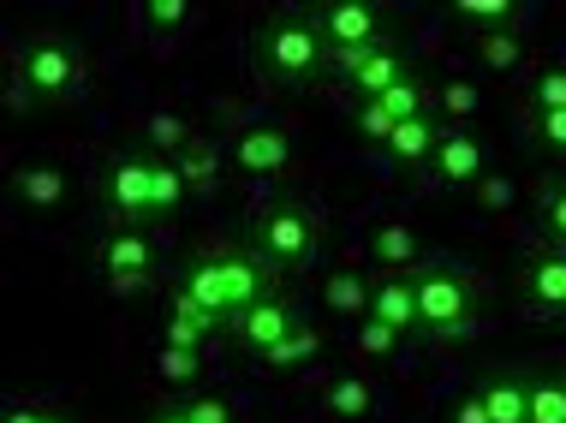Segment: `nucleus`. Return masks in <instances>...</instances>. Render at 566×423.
<instances>
[{
    "label": "nucleus",
    "instance_id": "obj_30",
    "mask_svg": "<svg viewBox=\"0 0 566 423\" xmlns=\"http://www.w3.org/2000/svg\"><path fill=\"white\" fill-rule=\"evenodd\" d=\"M174 161H179V173H186L191 191H209V186H216V173H221V161H216V149H209V144H191L186 156H174Z\"/></svg>",
    "mask_w": 566,
    "mask_h": 423
},
{
    "label": "nucleus",
    "instance_id": "obj_8",
    "mask_svg": "<svg viewBox=\"0 0 566 423\" xmlns=\"http://www.w3.org/2000/svg\"><path fill=\"white\" fill-rule=\"evenodd\" d=\"M298 328H304V316H298L293 298H281V293L256 298L251 310H239V316H233V340H239L251 358H269L274 346H281V340H293Z\"/></svg>",
    "mask_w": 566,
    "mask_h": 423
},
{
    "label": "nucleus",
    "instance_id": "obj_42",
    "mask_svg": "<svg viewBox=\"0 0 566 423\" xmlns=\"http://www.w3.org/2000/svg\"><path fill=\"white\" fill-rule=\"evenodd\" d=\"M144 286H149V281H132V275H119V281H108V293H114V298H137Z\"/></svg>",
    "mask_w": 566,
    "mask_h": 423
},
{
    "label": "nucleus",
    "instance_id": "obj_1",
    "mask_svg": "<svg viewBox=\"0 0 566 423\" xmlns=\"http://www.w3.org/2000/svg\"><path fill=\"white\" fill-rule=\"evenodd\" d=\"M174 293H186L216 328L221 322L233 328L239 310H251L256 298L274 293V268L256 251H203V256L186 263V275H179Z\"/></svg>",
    "mask_w": 566,
    "mask_h": 423
},
{
    "label": "nucleus",
    "instance_id": "obj_26",
    "mask_svg": "<svg viewBox=\"0 0 566 423\" xmlns=\"http://www.w3.org/2000/svg\"><path fill=\"white\" fill-rule=\"evenodd\" d=\"M531 423H566V376H531Z\"/></svg>",
    "mask_w": 566,
    "mask_h": 423
},
{
    "label": "nucleus",
    "instance_id": "obj_22",
    "mask_svg": "<svg viewBox=\"0 0 566 423\" xmlns=\"http://www.w3.org/2000/svg\"><path fill=\"white\" fill-rule=\"evenodd\" d=\"M478 60L495 78H513V72L525 66V42H518L513 30H478Z\"/></svg>",
    "mask_w": 566,
    "mask_h": 423
},
{
    "label": "nucleus",
    "instance_id": "obj_19",
    "mask_svg": "<svg viewBox=\"0 0 566 423\" xmlns=\"http://www.w3.org/2000/svg\"><path fill=\"white\" fill-rule=\"evenodd\" d=\"M323 412L328 417H340V423H370L376 412V388H370V376H334V388L323 394Z\"/></svg>",
    "mask_w": 566,
    "mask_h": 423
},
{
    "label": "nucleus",
    "instance_id": "obj_9",
    "mask_svg": "<svg viewBox=\"0 0 566 423\" xmlns=\"http://www.w3.org/2000/svg\"><path fill=\"white\" fill-rule=\"evenodd\" d=\"M430 173H436L448 191H478L483 179H489V149H483V138H478L471 126H448V131H441V144H436Z\"/></svg>",
    "mask_w": 566,
    "mask_h": 423
},
{
    "label": "nucleus",
    "instance_id": "obj_43",
    "mask_svg": "<svg viewBox=\"0 0 566 423\" xmlns=\"http://www.w3.org/2000/svg\"><path fill=\"white\" fill-rule=\"evenodd\" d=\"M149 423H191V417H186V405H167V412H156Z\"/></svg>",
    "mask_w": 566,
    "mask_h": 423
},
{
    "label": "nucleus",
    "instance_id": "obj_20",
    "mask_svg": "<svg viewBox=\"0 0 566 423\" xmlns=\"http://www.w3.org/2000/svg\"><path fill=\"white\" fill-rule=\"evenodd\" d=\"M370 298H376V286L358 275V268H334V275L323 281V305L334 310V316H370Z\"/></svg>",
    "mask_w": 566,
    "mask_h": 423
},
{
    "label": "nucleus",
    "instance_id": "obj_10",
    "mask_svg": "<svg viewBox=\"0 0 566 423\" xmlns=\"http://www.w3.org/2000/svg\"><path fill=\"white\" fill-rule=\"evenodd\" d=\"M149 186H156V156H114V168H108V209L119 215V226L156 221V215H149Z\"/></svg>",
    "mask_w": 566,
    "mask_h": 423
},
{
    "label": "nucleus",
    "instance_id": "obj_13",
    "mask_svg": "<svg viewBox=\"0 0 566 423\" xmlns=\"http://www.w3.org/2000/svg\"><path fill=\"white\" fill-rule=\"evenodd\" d=\"M471 394L483 400L489 423H531V376L518 370H483L471 382Z\"/></svg>",
    "mask_w": 566,
    "mask_h": 423
},
{
    "label": "nucleus",
    "instance_id": "obj_38",
    "mask_svg": "<svg viewBox=\"0 0 566 423\" xmlns=\"http://www.w3.org/2000/svg\"><path fill=\"white\" fill-rule=\"evenodd\" d=\"M179 405H186V417H191V423H233V412H227V400H221V394H186Z\"/></svg>",
    "mask_w": 566,
    "mask_h": 423
},
{
    "label": "nucleus",
    "instance_id": "obj_25",
    "mask_svg": "<svg viewBox=\"0 0 566 423\" xmlns=\"http://www.w3.org/2000/svg\"><path fill=\"white\" fill-rule=\"evenodd\" d=\"M346 126H352V138H358V144H381V149H388V138L400 131V119H388V108L370 96V102H352Z\"/></svg>",
    "mask_w": 566,
    "mask_h": 423
},
{
    "label": "nucleus",
    "instance_id": "obj_15",
    "mask_svg": "<svg viewBox=\"0 0 566 423\" xmlns=\"http://www.w3.org/2000/svg\"><path fill=\"white\" fill-rule=\"evenodd\" d=\"M441 131H448V126H441L436 114H418V119H406V126L388 138V156H394V168H400V173H423V168L436 161V144H441Z\"/></svg>",
    "mask_w": 566,
    "mask_h": 423
},
{
    "label": "nucleus",
    "instance_id": "obj_35",
    "mask_svg": "<svg viewBox=\"0 0 566 423\" xmlns=\"http://www.w3.org/2000/svg\"><path fill=\"white\" fill-rule=\"evenodd\" d=\"M394 346H400V328L376 322V316H364V322H358V352L364 358H394Z\"/></svg>",
    "mask_w": 566,
    "mask_h": 423
},
{
    "label": "nucleus",
    "instance_id": "obj_12",
    "mask_svg": "<svg viewBox=\"0 0 566 423\" xmlns=\"http://www.w3.org/2000/svg\"><path fill=\"white\" fill-rule=\"evenodd\" d=\"M233 168L244 179H274L293 168V138H286L281 126H251L233 138Z\"/></svg>",
    "mask_w": 566,
    "mask_h": 423
},
{
    "label": "nucleus",
    "instance_id": "obj_32",
    "mask_svg": "<svg viewBox=\"0 0 566 423\" xmlns=\"http://www.w3.org/2000/svg\"><path fill=\"white\" fill-rule=\"evenodd\" d=\"M441 114H448V126H465V119L478 114V84L448 78V84H441Z\"/></svg>",
    "mask_w": 566,
    "mask_h": 423
},
{
    "label": "nucleus",
    "instance_id": "obj_39",
    "mask_svg": "<svg viewBox=\"0 0 566 423\" xmlns=\"http://www.w3.org/2000/svg\"><path fill=\"white\" fill-rule=\"evenodd\" d=\"M478 203H483V209H507V203H513V179H495V173H489L483 186H478Z\"/></svg>",
    "mask_w": 566,
    "mask_h": 423
},
{
    "label": "nucleus",
    "instance_id": "obj_29",
    "mask_svg": "<svg viewBox=\"0 0 566 423\" xmlns=\"http://www.w3.org/2000/svg\"><path fill=\"white\" fill-rule=\"evenodd\" d=\"M316 346H323V340H316V328H311V322H304V328H298L293 340H281V346H274L269 358H256V364H263V370H298L304 358L316 352Z\"/></svg>",
    "mask_w": 566,
    "mask_h": 423
},
{
    "label": "nucleus",
    "instance_id": "obj_27",
    "mask_svg": "<svg viewBox=\"0 0 566 423\" xmlns=\"http://www.w3.org/2000/svg\"><path fill=\"white\" fill-rule=\"evenodd\" d=\"M448 12L471 30H513V0H453Z\"/></svg>",
    "mask_w": 566,
    "mask_h": 423
},
{
    "label": "nucleus",
    "instance_id": "obj_23",
    "mask_svg": "<svg viewBox=\"0 0 566 423\" xmlns=\"http://www.w3.org/2000/svg\"><path fill=\"white\" fill-rule=\"evenodd\" d=\"M209 328H216V322H209V316L197 310L186 293H174V310H167V346H179V352H197Z\"/></svg>",
    "mask_w": 566,
    "mask_h": 423
},
{
    "label": "nucleus",
    "instance_id": "obj_2",
    "mask_svg": "<svg viewBox=\"0 0 566 423\" xmlns=\"http://www.w3.org/2000/svg\"><path fill=\"white\" fill-rule=\"evenodd\" d=\"M251 66L274 89H304L323 72H334V60L323 49V36L311 30V19H263L251 30Z\"/></svg>",
    "mask_w": 566,
    "mask_h": 423
},
{
    "label": "nucleus",
    "instance_id": "obj_36",
    "mask_svg": "<svg viewBox=\"0 0 566 423\" xmlns=\"http://www.w3.org/2000/svg\"><path fill=\"white\" fill-rule=\"evenodd\" d=\"M137 12H144V24H149V30H161V36H167V30H186V19H191L186 0H144Z\"/></svg>",
    "mask_w": 566,
    "mask_h": 423
},
{
    "label": "nucleus",
    "instance_id": "obj_17",
    "mask_svg": "<svg viewBox=\"0 0 566 423\" xmlns=\"http://www.w3.org/2000/svg\"><path fill=\"white\" fill-rule=\"evenodd\" d=\"M12 198H19V209L54 215V209H66V173H60L54 161H36V168H24L12 179Z\"/></svg>",
    "mask_w": 566,
    "mask_h": 423
},
{
    "label": "nucleus",
    "instance_id": "obj_40",
    "mask_svg": "<svg viewBox=\"0 0 566 423\" xmlns=\"http://www.w3.org/2000/svg\"><path fill=\"white\" fill-rule=\"evenodd\" d=\"M7 423H66L60 412H49V405H12Z\"/></svg>",
    "mask_w": 566,
    "mask_h": 423
},
{
    "label": "nucleus",
    "instance_id": "obj_14",
    "mask_svg": "<svg viewBox=\"0 0 566 423\" xmlns=\"http://www.w3.org/2000/svg\"><path fill=\"white\" fill-rule=\"evenodd\" d=\"M96 263H102V275H108V281H119V275L149 281V263H156V251H149L144 226H114V233L102 239Z\"/></svg>",
    "mask_w": 566,
    "mask_h": 423
},
{
    "label": "nucleus",
    "instance_id": "obj_7",
    "mask_svg": "<svg viewBox=\"0 0 566 423\" xmlns=\"http://www.w3.org/2000/svg\"><path fill=\"white\" fill-rule=\"evenodd\" d=\"M334 72L352 84V96L358 102H370V96H388L400 78H411V66H406V54L394 49V36H381L370 42V49H352V54H334Z\"/></svg>",
    "mask_w": 566,
    "mask_h": 423
},
{
    "label": "nucleus",
    "instance_id": "obj_33",
    "mask_svg": "<svg viewBox=\"0 0 566 423\" xmlns=\"http://www.w3.org/2000/svg\"><path fill=\"white\" fill-rule=\"evenodd\" d=\"M531 144H537L548 161H566V114H537L531 119Z\"/></svg>",
    "mask_w": 566,
    "mask_h": 423
},
{
    "label": "nucleus",
    "instance_id": "obj_41",
    "mask_svg": "<svg viewBox=\"0 0 566 423\" xmlns=\"http://www.w3.org/2000/svg\"><path fill=\"white\" fill-rule=\"evenodd\" d=\"M453 423H489L483 400H478V394H459V400H453Z\"/></svg>",
    "mask_w": 566,
    "mask_h": 423
},
{
    "label": "nucleus",
    "instance_id": "obj_4",
    "mask_svg": "<svg viewBox=\"0 0 566 423\" xmlns=\"http://www.w3.org/2000/svg\"><path fill=\"white\" fill-rule=\"evenodd\" d=\"M418 310H423V335L430 340H453L471 328V316H478V281L459 275L448 263H430L418 275Z\"/></svg>",
    "mask_w": 566,
    "mask_h": 423
},
{
    "label": "nucleus",
    "instance_id": "obj_37",
    "mask_svg": "<svg viewBox=\"0 0 566 423\" xmlns=\"http://www.w3.org/2000/svg\"><path fill=\"white\" fill-rule=\"evenodd\" d=\"M537 114H566V66H555V72H543L537 78Z\"/></svg>",
    "mask_w": 566,
    "mask_h": 423
},
{
    "label": "nucleus",
    "instance_id": "obj_6",
    "mask_svg": "<svg viewBox=\"0 0 566 423\" xmlns=\"http://www.w3.org/2000/svg\"><path fill=\"white\" fill-rule=\"evenodd\" d=\"M304 19H311L316 36H323L328 60L352 54V49H370V42L388 36V12L370 7V0H323V7H311Z\"/></svg>",
    "mask_w": 566,
    "mask_h": 423
},
{
    "label": "nucleus",
    "instance_id": "obj_31",
    "mask_svg": "<svg viewBox=\"0 0 566 423\" xmlns=\"http://www.w3.org/2000/svg\"><path fill=\"white\" fill-rule=\"evenodd\" d=\"M376 102L388 108V119H400V126H406V119L423 114V78H400V84L388 89V96H376Z\"/></svg>",
    "mask_w": 566,
    "mask_h": 423
},
{
    "label": "nucleus",
    "instance_id": "obj_3",
    "mask_svg": "<svg viewBox=\"0 0 566 423\" xmlns=\"http://www.w3.org/2000/svg\"><path fill=\"white\" fill-rule=\"evenodd\" d=\"M316 245H323V215H316L311 203L274 198L269 209H256V221H251V251L263 256L274 275H293V268H304V263L316 256Z\"/></svg>",
    "mask_w": 566,
    "mask_h": 423
},
{
    "label": "nucleus",
    "instance_id": "obj_18",
    "mask_svg": "<svg viewBox=\"0 0 566 423\" xmlns=\"http://www.w3.org/2000/svg\"><path fill=\"white\" fill-rule=\"evenodd\" d=\"M418 256H423L418 226H406V221H381V226H370V263H381L388 275H406Z\"/></svg>",
    "mask_w": 566,
    "mask_h": 423
},
{
    "label": "nucleus",
    "instance_id": "obj_16",
    "mask_svg": "<svg viewBox=\"0 0 566 423\" xmlns=\"http://www.w3.org/2000/svg\"><path fill=\"white\" fill-rule=\"evenodd\" d=\"M370 316L388 328H400V335H423V310H418V281L411 275H388L376 286L370 298Z\"/></svg>",
    "mask_w": 566,
    "mask_h": 423
},
{
    "label": "nucleus",
    "instance_id": "obj_28",
    "mask_svg": "<svg viewBox=\"0 0 566 423\" xmlns=\"http://www.w3.org/2000/svg\"><path fill=\"white\" fill-rule=\"evenodd\" d=\"M149 144H156L161 156H186L197 138H191V126L179 114H149Z\"/></svg>",
    "mask_w": 566,
    "mask_h": 423
},
{
    "label": "nucleus",
    "instance_id": "obj_34",
    "mask_svg": "<svg viewBox=\"0 0 566 423\" xmlns=\"http://www.w3.org/2000/svg\"><path fill=\"white\" fill-rule=\"evenodd\" d=\"M156 370H161V382H179V388H191L197 376H203V358H197V352H179V346H161Z\"/></svg>",
    "mask_w": 566,
    "mask_h": 423
},
{
    "label": "nucleus",
    "instance_id": "obj_24",
    "mask_svg": "<svg viewBox=\"0 0 566 423\" xmlns=\"http://www.w3.org/2000/svg\"><path fill=\"white\" fill-rule=\"evenodd\" d=\"M537 233H543L548 251H566V173L543 186V198H537Z\"/></svg>",
    "mask_w": 566,
    "mask_h": 423
},
{
    "label": "nucleus",
    "instance_id": "obj_5",
    "mask_svg": "<svg viewBox=\"0 0 566 423\" xmlns=\"http://www.w3.org/2000/svg\"><path fill=\"white\" fill-rule=\"evenodd\" d=\"M19 84H24L36 102H66L72 89L84 84V60H78V49H72V42L36 36V42H24V54H19Z\"/></svg>",
    "mask_w": 566,
    "mask_h": 423
},
{
    "label": "nucleus",
    "instance_id": "obj_11",
    "mask_svg": "<svg viewBox=\"0 0 566 423\" xmlns=\"http://www.w3.org/2000/svg\"><path fill=\"white\" fill-rule=\"evenodd\" d=\"M518 298L531 316H566V251H537L518 268Z\"/></svg>",
    "mask_w": 566,
    "mask_h": 423
},
{
    "label": "nucleus",
    "instance_id": "obj_21",
    "mask_svg": "<svg viewBox=\"0 0 566 423\" xmlns=\"http://www.w3.org/2000/svg\"><path fill=\"white\" fill-rule=\"evenodd\" d=\"M191 198V186H186V173H179V161L174 156H156V186H149V215L167 221V215H179V203Z\"/></svg>",
    "mask_w": 566,
    "mask_h": 423
}]
</instances>
